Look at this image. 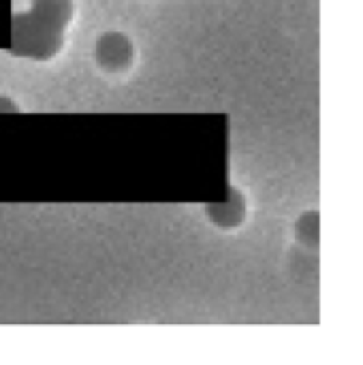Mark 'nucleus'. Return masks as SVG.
<instances>
[{"label":"nucleus","instance_id":"1","mask_svg":"<svg viewBox=\"0 0 363 365\" xmlns=\"http://www.w3.org/2000/svg\"><path fill=\"white\" fill-rule=\"evenodd\" d=\"M64 45V32L49 26L32 11L15 13L9 24V49L13 56L49 60Z\"/></svg>","mask_w":363,"mask_h":365},{"label":"nucleus","instance_id":"2","mask_svg":"<svg viewBox=\"0 0 363 365\" xmlns=\"http://www.w3.org/2000/svg\"><path fill=\"white\" fill-rule=\"evenodd\" d=\"M94 58L98 66L107 73H124L131 68L135 49L126 34L122 32H105L98 36L94 45Z\"/></svg>","mask_w":363,"mask_h":365},{"label":"nucleus","instance_id":"6","mask_svg":"<svg viewBox=\"0 0 363 365\" xmlns=\"http://www.w3.org/2000/svg\"><path fill=\"white\" fill-rule=\"evenodd\" d=\"M17 105L13 101H9L6 96H0V113H17Z\"/></svg>","mask_w":363,"mask_h":365},{"label":"nucleus","instance_id":"5","mask_svg":"<svg viewBox=\"0 0 363 365\" xmlns=\"http://www.w3.org/2000/svg\"><path fill=\"white\" fill-rule=\"evenodd\" d=\"M297 240L304 242L306 246L315 248L319 246V214L317 212H308L306 216H302L297 220Z\"/></svg>","mask_w":363,"mask_h":365},{"label":"nucleus","instance_id":"4","mask_svg":"<svg viewBox=\"0 0 363 365\" xmlns=\"http://www.w3.org/2000/svg\"><path fill=\"white\" fill-rule=\"evenodd\" d=\"M30 11L58 30H66L73 19V0H32Z\"/></svg>","mask_w":363,"mask_h":365},{"label":"nucleus","instance_id":"3","mask_svg":"<svg viewBox=\"0 0 363 365\" xmlns=\"http://www.w3.org/2000/svg\"><path fill=\"white\" fill-rule=\"evenodd\" d=\"M208 216L214 225L223 227V229H233L237 227L242 220H244V214H246V201L244 197L235 190V188H229L227 192V199L220 201V203H210L208 207Z\"/></svg>","mask_w":363,"mask_h":365}]
</instances>
